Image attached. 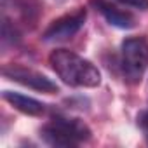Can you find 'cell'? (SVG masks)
I'll list each match as a JSON object with an SVG mask.
<instances>
[{"mask_svg":"<svg viewBox=\"0 0 148 148\" xmlns=\"http://www.w3.org/2000/svg\"><path fill=\"white\" fill-rule=\"evenodd\" d=\"M19 40V32L14 26V23L11 19H7L5 16L2 18V44H16Z\"/></svg>","mask_w":148,"mask_h":148,"instance_id":"cell-8","label":"cell"},{"mask_svg":"<svg viewBox=\"0 0 148 148\" xmlns=\"http://www.w3.org/2000/svg\"><path fill=\"white\" fill-rule=\"evenodd\" d=\"M49 64L56 75L71 87H98L101 84L99 70L82 56L68 49H56L49 54Z\"/></svg>","mask_w":148,"mask_h":148,"instance_id":"cell-1","label":"cell"},{"mask_svg":"<svg viewBox=\"0 0 148 148\" xmlns=\"http://www.w3.org/2000/svg\"><path fill=\"white\" fill-rule=\"evenodd\" d=\"M139 125H141V129H143V132H145V136L148 139V110H145L139 115Z\"/></svg>","mask_w":148,"mask_h":148,"instance_id":"cell-10","label":"cell"},{"mask_svg":"<svg viewBox=\"0 0 148 148\" xmlns=\"http://www.w3.org/2000/svg\"><path fill=\"white\" fill-rule=\"evenodd\" d=\"M119 2L129 5V7H134V9H139V11H146L148 9V0H119Z\"/></svg>","mask_w":148,"mask_h":148,"instance_id":"cell-9","label":"cell"},{"mask_svg":"<svg viewBox=\"0 0 148 148\" xmlns=\"http://www.w3.org/2000/svg\"><path fill=\"white\" fill-rule=\"evenodd\" d=\"M4 99L9 101L16 110L26 113V115H40L44 113L45 110V105L35 98H30V96H25V94H19V92H12V91H4Z\"/></svg>","mask_w":148,"mask_h":148,"instance_id":"cell-7","label":"cell"},{"mask_svg":"<svg viewBox=\"0 0 148 148\" xmlns=\"http://www.w3.org/2000/svg\"><path fill=\"white\" fill-rule=\"evenodd\" d=\"M91 5L112 26H117V28H122V30H131L136 25V19L132 18V14H129L125 11H120L117 5L110 4L108 0H91Z\"/></svg>","mask_w":148,"mask_h":148,"instance_id":"cell-6","label":"cell"},{"mask_svg":"<svg viewBox=\"0 0 148 148\" xmlns=\"http://www.w3.org/2000/svg\"><path fill=\"white\" fill-rule=\"evenodd\" d=\"M148 68V40L129 37L120 45V70L127 84H139Z\"/></svg>","mask_w":148,"mask_h":148,"instance_id":"cell-3","label":"cell"},{"mask_svg":"<svg viewBox=\"0 0 148 148\" xmlns=\"http://www.w3.org/2000/svg\"><path fill=\"white\" fill-rule=\"evenodd\" d=\"M4 77L21 84V86H26L30 89H35V91H40V92H47V94H52V92H58V86L47 79L45 75L35 71V70H30V68H23V66H18V64H9L2 70Z\"/></svg>","mask_w":148,"mask_h":148,"instance_id":"cell-4","label":"cell"},{"mask_svg":"<svg viewBox=\"0 0 148 148\" xmlns=\"http://www.w3.org/2000/svg\"><path fill=\"white\" fill-rule=\"evenodd\" d=\"M40 138L51 146H77L91 138V129L80 119L54 115L40 129Z\"/></svg>","mask_w":148,"mask_h":148,"instance_id":"cell-2","label":"cell"},{"mask_svg":"<svg viewBox=\"0 0 148 148\" xmlns=\"http://www.w3.org/2000/svg\"><path fill=\"white\" fill-rule=\"evenodd\" d=\"M87 12L84 9H79L71 14H66L56 21L51 23V26L44 32L42 40L45 42H59V40H68L75 35L86 23Z\"/></svg>","mask_w":148,"mask_h":148,"instance_id":"cell-5","label":"cell"}]
</instances>
